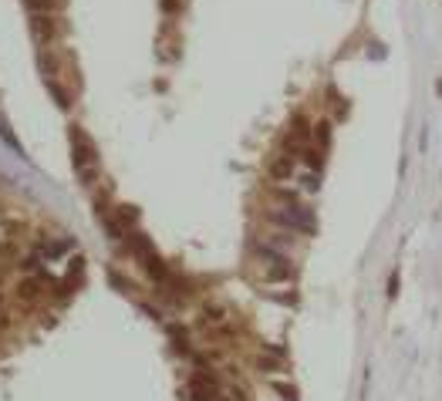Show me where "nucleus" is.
Wrapping results in <instances>:
<instances>
[{
  "instance_id": "obj_2",
  "label": "nucleus",
  "mask_w": 442,
  "mask_h": 401,
  "mask_svg": "<svg viewBox=\"0 0 442 401\" xmlns=\"http://www.w3.org/2000/svg\"><path fill=\"white\" fill-rule=\"evenodd\" d=\"M31 34L38 44H47V40L58 38V21L51 14H31Z\"/></svg>"
},
{
  "instance_id": "obj_8",
  "label": "nucleus",
  "mask_w": 442,
  "mask_h": 401,
  "mask_svg": "<svg viewBox=\"0 0 442 401\" xmlns=\"http://www.w3.org/2000/svg\"><path fill=\"white\" fill-rule=\"evenodd\" d=\"M47 91L54 95V101H58V108H71V98L65 95V88H61L58 81H47Z\"/></svg>"
},
{
  "instance_id": "obj_10",
  "label": "nucleus",
  "mask_w": 442,
  "mask_h": 401,
  "mask_svg": "<svg viewBox=\"0 0 442 401\" xmlns=\"http://www.w3.org/2000/svg\"><path fill=\"white\" fill-rule=\"evenodd\" d=\"M38 61H40V71H44V75H54V71H58V58H54V54H40Z\"/></svg>"
},
{
  "instance_id": "obj_4",
  "label": "nucleus",
  "mask_w": 442,
  "mask_h": 401,
  "mask_svg": "<svg viewBox=\"0 0 442 401\" xmlns=\"http://www.w3.org/2000/svg\"><path fill=\"white\" fill-rule=\"evenodd\" d=\"M40 290H44V274H34V277H24V283L17 287V293H21V300H34Z\"/></svg>"
},
{
  "instance_id": "obj_5",
  "label": "nucleus",
  "mask_w": 442,
  "mask_h": 401,
  "mask_svg": "<svg viewBox=\"0 0 442 401\" xmlns=\"http://www.w3.org/2000/svg\"><path fill=\"white\" fill-rule=\"evenodd\" d=\"M135 219H139V209L135 206H119L115 209V223H121V226H135Z\"/></svg>"
},
{
  "instance_id": "obj_9",
  "label": "nucleus",
  "mask_w": 442,
  "mask_h": 401,
  "mask_svg": "<svg viewBox=\"0 0 442 401\" xmlns=\"http://www.w3.org/2000/svg\"><path fill=\"white\" fill-rule=\"evenodd\" d=\"M270 175H274V179H287V175H290V159L274 162V165H270Z\"/></svg>"
},
{
  "instance_id": "obj_7",
  "label": "nucleus",
  "mask_w": 442,
  "mask_h": 401,
  "mask_svg": "<svg viewBox=\"0 0 442 401\" xmlns=\"http://www.w3.org/2000/svg\"><path fill=\"white\" fill-rule=\"evenodd\" d=\"M24 7H27L31 14H51V10L58 7V0H24Z\"/></svg>"
},
{
  "instance_id": "obj_3",
  "label": "nucleus",
  "mask_w": 442,
  "mask_h": 401,
  "mask_svg": "<svg viewBox=\"0 0 442 401\" xmlns=\"http://www.w3.org/2000/svg\"><path fill=\"white\" fill-rule=\"evenodd\" d=\"M189 391H193V398L196 401H209L213 395H216V381H213L209 374L196 371V374H193V381H189Z\"/></svg>"
},
{
  "instance_id": "obj_12",
  "label": "nucleus",
  "mask_w": 442,
  "mask_h": 401,
  "mask_svg": "<svg viewBox=\"0 0 442 401\" xmlns=\"http://www.w3.org/2000/svg\"><path fill=\"white\" fill-rule=\"evenodd\" d=\"M162 10L172 17V14H179V0H162Z\"/></svg>"
},
{
  "instance_id": "obj_6",
  "label": "nucleus",
  "mask_w": 442,
  "mask_h": 401,
  "mask_svg": "<svg viewBox=\"0 0 442 401\" xmlns=\"http://www.w3.org/2000/svg\"><path fill=\"white\" fill-rule=\"evenodd\" d=\"M0 138L7 142V149H14V152H21V142H17V135H14V128L7 125V119L0 115Z\"/></svg>"
},
{
  "instance_id": "obj_11",
  "label": "nucleus",
  "mask_w": 442,
  "mask_h": 401,
  "mask_svg": "<svg viewBox=\"0 0 442 401\" xmlns=\"http://www.w3.org/2000/svg\"><path fill=\"white\" fill-rule=\"evenodd\" d=\"M61 253H65V243H44V246H40V256H51V260H54V256H61Z\"/></svg>"
},
{
  "instance_id": "obj_1",
  "label": "nucleus",
  "mask_w": 442,
  "mask_h": 401,
  "mask_svg": "<svg viewBox=\"0 0 442 401\" xmlns=\"http://www.w3.org/2000/svg\"><path fill=\"white\" fill-rule=\"evenodd\" d=\"M71 162H75V172L84 186L98 175V152L81 128H71Z\"/></svg>"
}]
</instances>
